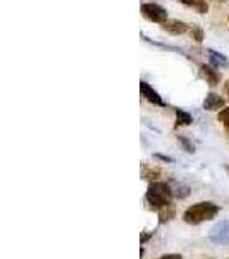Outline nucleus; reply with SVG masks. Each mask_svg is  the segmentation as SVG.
<instances>
[{"label":"nucleus","instance_id":"obj_1","mask_svg":"<svg viewBox=\"0 0 229 259\" xmlns=\"http://www.w3.org/2000/svg\"><path fill=\"white\" fill-rule=\"evenodd\" d=\"M220 207L214 202H197L190 206L183 212V220L188 225H200L203 221H209L219 214Z\"/></svg>","mask_w":229,"mask_h":259},{"label":"nucleus","instance_id":"obj_2","mask_svg":"<svg viewBox=\"0 0 229 259\" xmlns=\"http://www.w3.org/2000/svg\"><path fill=\"white\" fill-rule=\"evenodd\" d=\"M170 199H173V190L167 183L164 182H150L147 190V200L150 207L155 211H160L162 207L169 206Z\"/></svg>","mask_w":229,"mask_h":259},{"label":"nucleus","instance_id":"obj_3","mask_svg":"<svg viewBox=\"0 0 229 259\" xmlns=\"http://www.w3.org/2000/svg\"><path fill=\"white\" fill-rule=\"evenodd\" d=\"M141 14L143 18H147L152 23H159L164 24L167 19V11L164 9L159 4H153V2H147V4H141Z\"/></svg>","mask_w":229,"mask_h":259},{"label":"nucleus","instance_id":"obj_4","mask_svg":"<svg viewBox=\"0 0 229 259\" xmlns=\"http://www.w3.org/2000/svg\"><path fill=\"white\" fill-rule=\"evenodd\" d=\"M209 239L220 245L229 244V220H222L215 223L209 232Z\"/></svg>","mask_w":229,"mask_h":259},{"label":"nucleus","instance_id":"obj_5","mask_svg":"<svg viewBox=\"0 0 229 259\" xmlns=\"http://www.w3.org/2000/svg\"><path fill=\"white\" fill-rule=\"evenodd\" d=\"M226 107V99L222 95L215 94V92H210L207 94L205 100H203V109L205 111H222Z\"/></svg>","mask_w":229,"mask_h":259},{"label":"nucleus","instance_id":"obj_6","mask_svg":"<svg viewBox=\"0 0 229 259\" xmlns=\"http://www.w3.org/2000/svg\"><path fill=\"white\" fill-rule=\"evenodd\" d=\"M162 30H165L167 33H170V35L178 36V35H183V33L188 31V24L183 23L180 19H169L162 24Z\"/></svg>","mask_w":229,"mask_h":259},{"label":"nucleus","instance_id":"obj_7","mask_svg":"<svg viewBox=\"0 0 229 259\" xmlns=\"http://www.w3.org/2000/svg\"><path fill=\"white\" fill-rule=\"evenodd\" d=\"M140 90H141V95H143V97L147 99L148 102L157 104V106H165V102H164V100H162L160 95L157 94V92L153 90L152 87L148 85V83L141 81V83H140Z\"/></svg>","mask_w":229,"mask_h":259},{"label":"nucleus","instance_id":"obj_8","mask_svg":"<svg viewBox=\"0 0 229 259\" xmlns=\"http://www.w3.org/2000/svg\"><path fill=\"white\" fill-rule=\"evenodd\" d=\"M202 73L205 74V78H207V83H209L210 87H217L219 85V81H220V76H219V73L217 71H214L210 68V66H207V64H202Z\"/></svg>","mask_w":229,"mask_h":259},{"label":"nucleus","instance_id":"obj_9","mask_svg":"<svg viewBox=\"0 0 229 259\" xmlns=\"http://www.w3.org/2000/svg\"><path fill=\"white\" fill-rule=\"evenodd\" d=\"M191 123H193V118H191V114H188V112L183 111V109H176V128L190 126Z\"/></svg>","mask_w":229,"mask_h":259},{"label":"nucleus","instance_id":"obj_10","mask_svg":"<svg viewBox=\"0 0 229 259\" xmlns=\"http://www.w3.org/2000/svg\"><path fill=\"white\" fill-rule=\"evenodd\" d=\"M209 52V59H210V64L212 66H222V68H226V66L229 64V61L226 59L224 56H220V54H217L215 50H207Z\"/></svg>","mask_w":229,"mask_h":259},{"label":"nucleus","instance_id":"obj_11","mask_svg":"<svg viewBox=\"0 0 229 259\" xmlns=\"http://www.w3.org/2000/svg\"><path fill=\"white\" fill-rule=\"evenodd\" d=\"M159 221L160 223H165V221H169V220H173L174 218V206L173 204H169V206H165V207H162V209L159 211Z\"/></svg>","mask_w":229,"mask_h":259},{"label":"nucleus","instance_id":"obj_12","mask_svg":"<svg viewBox=\"0 0 229 259\" xmlns=\"http://www.w3.org/2000/svg\"><path fill=\"white\" fill-rule=\"evenodd\" d=\"M160 177V169L159 168H148V166H143V178L147 180H157Z\"/></svg>","mask_w":229,"mask_h":259},{"label":"nucleus","instance_id":"obj_13","mask_svg":"<svg viewBox=\"0 0 229 259\" xmlns=\"http://www.w3.org/2000/svg\"><path fill=\"white\" fill-rule=\"evenodd\" d=\"M219 121L222 123V126L229 137V107H224L222 111H219Z\"/></svg>","mask_w":229,"mask_h":259},{"label":"nucleus","instance_id":"obj_14","mask_svg":"<svg viewBox=\"0 0 229 259\" xmlns=\"http://www.w3.org/2000/svg\"><path fill=\"white\" fill-rule=\"evenodd\" d=\"M191 38L197 41V44H202V41H203V30H202V28L195 26L193 30H191Z\"/></svg>","mask_w":229,"mask_h":259},{"label":"nucleus","instance_id":"obj_15","mask_svg":"<svg viewBox=\"0 0 229 259\" xmlns=\"http://www.w3.org/2000/svg\"><path fill=\"white\" fill-rule=\"evenodd\" d=\"M174 195H176L178 199H185V197H188V195H190V187H186V185L178 187L176 192H174Z\"/></svg>","mask_w":229,"mask_h":259},{"label":"nucleus","instance_id":"obj_16","mask_svg":"<svg viewBox=\"0 0 229 259\" xmlns=\"http://www.w3.org/2000/svg\"><path fill=\"white\" fill-rule=\"evenodd\" d=\"M197 11L200 12V14H205L207 11H209V4L205 2V0H197Z\"/></svg>","mask_w":229,"mask_h":259},{"label":"nucleus","instance_id":"obj_17","mask_svg":"<svg viewBox=\"0 0 229 259\" xmlns=\"http://www.w3.org/2000/svg\"><path fill=\"white\" fill-rule=\"evenodd\" d=\"M178 140H180V142H181V144H183V145H185V149H186V150H188V152H193V150H195V149H193V145H191V144H190V142H188V140H186V139H185V137H178Z\"/></svg>","mask_w":229,"mask_h":259},{"label":"nucleus","instance_id":"obj_18","mask_svg":"<svg viewBox=\"0 0 229 259\" xmlns=\"http://www.w3.org/2000/svg\"><path fill=\"white\" fill-rule=\"evenodd\" d=\"M157 259H183V256H180V254H165V256H160Z\"/></svg>","mask_w":229,"mask_h":259},{"label":"nucleus","instance_id":"obj_19","mask_svg":"<svg viewBox=\"0 0 229 259\" xmlns=\"http://www.w3.org/2000/svg\"><path fill=\"white\" fill-rule=\"evenodd\" d=\"M153 235V232H148V233H141V244H145V242H147L148 239H150V237H152Z\"/></svg>","mask_w":229,"mask_h":259},{"label":"nucleus","instance_id":"obj_20","mask_svg":"<svg viewBox=\"0 0 229 259\" xmlns=\"http://www.w3.org/2000/svg\"><path fill=\"white\" fill-rule=\"evenodd\" d=\"M181 4H185V6H190V7H195L197 6V0H180Z\"/></svg>","mask_w":229,"mask_h":259},{"label":"nucleus","instance_id":"obj_21","mask_svg":"<svg viewBox=\"0 0 229 259\" xmlns=\"http://www.w3.org/2000/svg\"><path fill=\"white\" fill-rule=\"evenodd\" d=\"M157 157L162 161H165V162H173V157H167V156H162V154H157Z\"/></svg>","mask_w":229,"mask_h":259},{"label":"nucleus","instance_id":"obj_22","mask_svg":"<svg viewBox=\"0 0 229 259\" xmlns=\"http://www.w3.org/2000/svg\"><path fill=\"white\" fill-rule=\"evenodd\" d=\"M224 92H226V97L229 100V80L226 81V85H224Z\"/></svg>","mask_w":229,"mask_h":259},{"label":"nucleus","instance_id":"obj_23","mask_svg":"<svg viewBox=\"0 0 229 259\" xmlns=\"http://www.w3.org/2000/svg\"><path fill=\"white\" fill-rule=\"evenodd\" d=\"M227 171H229V168H227Z\"/></svg>","mask_w":229,"mask_h":259},{"label":"nucleus","instance_id":"obj_24","mask_svg":"<svg viewBox=\"0 0 229 259\" xmlns=\"http://www.w3.org/2000/svg\"><path fill=\"white\" fill-rule=\"evenodd\" d=\"M227 19H229V18H227Z\"/></svg>","mask_w":229,"mask_h":259},{"label":"nucleus","instance_id":"obj_25","mask_svg":"<svg viewBox=\"0 0 229 259\" xmlns=\"http://www.w3.org/2000/svg\"><path fill=\"white\" fill-rule=\"evenodd\" d=\"M227 259H229V257H227Z\"/></svg>","mask_w":229,"mask_h":259}]
</instances>
